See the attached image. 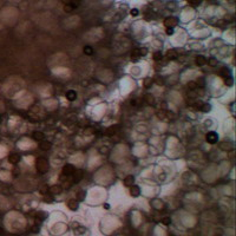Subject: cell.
<instances>
[{
  "label": "cell",
  "instance_id": "6da1fadb",
  "mask_svg": "<svg viewBox=\"0 0 236 236\" xmlns=\"http://www.w3.org/2000/svg\"><path fill=\"white\" fill-rule=\"evenodd\" d=\"M35 165H37V170L39 172H41V174L47 172V170H49V168H50L49 160H47L46 158H44V157H39V158H38L37 162H35Z\"/></svg>",
  "mask_w": 236,
  "mask_h": 236
},
{
  "label": "cell",
  "instance_id": "7a4b0ae2",
  "mask_svg": "<svg viewBox=\"0 0 236 236\" xmlns=\"http://www.w3.org/2000/svg\"><path fill=\"white\" fill-rule=\"evenodd\" d=\"M205 138H207V142L210 144H215L218 142V135H217V132L215 131H210L207 133V136H205Z\"/></svg>",
  "mask_w": 236,
  "mask_h": 236
},
{
  "label": "cell",
  "instance_id": "3957f363",
  "mask_svg": "<svg viewBox=\"0 0 236 236\" xmlns=\"http://www.w3.org/2000/svg\"><path fill=\"white\" fill-rule=\"evenodd\" d=\"M164 24L167 27H175V26L178 24V19L176 18V17H168V18L164 19Z\"/></svg>",
  "mask_w": 236,
  "mask_h": 236
},
{
  "label": "cell",
  "instance_id": "277c9868",
  "mask_svg": "<svg viewBox=\"0 0 236 236\" xmlns=\"http://www.w3.org/2000/svg\"><path fill=\"white\" fill-rule=\"evenodd\" d=\"M74 167H73L72 164H65L63 167V175H65V176H72L73 172H74Z\"/></svg>",
  "mask_w": 236,
  "mask_h": 236
},
{
  "label": "cell",
  "instance_id": "5b68a950",
  "mask_svg": "<svg viewBox=\"0 0 236 236\" xmlns=\"http://www.w3.org/2000/svg\"><path fill=\"white\" fill-rule=\"evenodd\" d=\"M130 194H131L132 197H138L139 194H141V189H139L138 185H133L132 184L131 186H130Z\"/></svg>",
  "mask_w": 236,
  "mask_h": 236
},
{
  "label": "cell",
  "instance_id": "8992f818",
  "mask_svg": "<svg viewBox=\"0 0 236 236\" xmlns=\"http://www.w3.org/2000/svg\"><path fill=\"white\" fill-rule=\"evenodd\" d=\"M21 159V156L18 155V153H11V155L8 156V160L12 163V164H17V163H19Z\"/></svg>",
  "mask_w": 236,
  "mask_h": 236
},
{
  "label": "cell",
  "instance_id": "52a82bcc",
  "mask_svg": "<svg viewBox=\"0 0 236 236\" xmlns=\"http://www.w3.org/2000/svg\"><path fill=\"white\" fill-rule=\"evenodd\" d=\"M72 176H73V183H78L83 178V170H74Z\"/></svg>",
  "mask_w": 236,
  "mask_h": 236
},
{
  "label": "cell",
  "instance_id": "ba28073f",
  "mask_svg": "<svg viewBox=\"0 0 236 236\" xmlns=\"http://www.w3.org/2000/svg\"><path fill=\"white\" fill-rule=\"evenodd\" d=\"M78 201L77 200H74V198H71V200H68V202H67V207H68V209H71V210H77L78 209Z\"/></svg>",
  "mask_w": 236,
  "mask_h": 236
},
{
  "label": "cell",
  "instance_id": "9c48e42d",
  "mask_svg": "<svg viewBox=\"0 0 236 236\" xmlns=\"http://www.w3.org/2000/svg\"><path fill=\"white\" fill-rule=\"evenodd\" d=\"M50 191H51V194H53V195H58V194H61V191H63V186L59 185V184L52 185L51 188H50Z\"/></svg>",
  "mask_w": 236,
  "mask_h": 236
},
{
  "label": "cell",
  "instance_id": "30bf717a",
  "mask_svg": "<svg viewBox=\"0 0 236 236\" xmlns=\"http://www.w3.org/2000/svg\"><path fill=\"white\" fill-rule=\"evenodd\" d=\"M32 137H33V139H34V141L41 142V141H44L45 135L42 133V132H40V131H34V132H33V135H32Z\"/></svg>",
  "mask_w": 236,
  "mask_h": 236
},
{
  "label": "cell",
  "instance_id": "8fae6325",
  "mask_svg": "<svg viewBox=\"0 0 236 236\" xmlns=\"http://www.w3.org/2000/svg\"><path fill=\"white\" fill-rule=\"evenodd\" d=\"M52 148V144L51 142H47V141H41L40 142V149L44 151H47V150H51Z\"/></svg>",
  "mask_w": 236,
  "mask_h": 236
},
{
  "label": "cell",
  "instance_id": "7c38bea8",
  "mask_svg": "<svg viewBox=\"0 0 236 236\" xmlns=\"http://www.w3.org/2000/svg\"><path fill=\"white\" fill-rule=\"evenodd\" d=\"M144 100H145L146 104L152 105V104H155V97H153L151 93H146L145 96H144Z\"/></svg>",
  "mask_w": 236,
  "mask_h": 236
},
{
  "label": "cell",
  "instance_id": "4fadbf2b",
  "mask_svg": "<svg viewBox=\"0 0 236 236\" xmlns=\"http://www.w3.org/2000/svg\"><path fill=\"white\" fill-rule=\"evenodd\" d=\"M66 98H67L70 101L76 100V98H77V93H76V91H73V90L67 91V92H66Z\"/></svg>",
  "mask_w": 236,
  "mask_h": 236
},
{
  "label": "cell",
  "instance_id": "5bb4252c",
  "mask_svg": "<svg viewBox=\"0 0 236 236\" xmlns=\"http://www.w3.org/2000/svg\"><path fill=\"white\" fill-rule=\"evenodd\" d=\"M195 60H196V64H197L198 66H203V65L207 64V58L203 57V56H197Z\"/></svg>",
  "mask_w": 236,
  "mask_h": 236
},
{
  "label": "cell",
  "instance_id": "9a60e30c",
  "mask_svg": "<svg viewBox=\"0 0 236 236\" xmlns=\"http://www.w3.org/2000/svg\"><path fill=\"white\" fill-rule=\"evenodd\" d=\"M133 183H135V177L132 176V175H129V176L125 177V179H124V184H125L126 186H131Z\"/></svg>",
  "mask_w": 236,
  "mask_h": 236
},
{
  "label": "cell",
  "instance_id": "2e32d148",
  "mask_svg": "<svg viewBox=\"0 0 236 236\" xmlns=\"http://www.w3.org/2000/svg\"><path fill=\"white\" fill-rule=\"evenodd\" d=\"M221 76L226 79V78H229L231 77V71L229 70L228 67H222L221 68Z\"/></svg>",
  "mask_w": 236,
  "mask_h": 236
},
{
  "label": "cell",
  "instance_id": "e0dca14e",
  "mask_svg": "<svg viewBox=\"0 0 236 236\" xmlns=\"http://www.w3.org/2000/svg\"><path fill=\"white\" fill-rule=\"evenodd\" d=\"M167 57L169 59H171V60H174V59H177V57H178V53H177L175 50H169L167 53Z\"/></svg>",
  "mask_w": 236,
  "mask_h": 236
},
{
  "label": "cell",
  "instance_id": "ac0fdd59",
  "mask_svg": "<svg viewBox=\"0 0 236 236\" xmlns=\"http://www.w3.org/2000/svg\"><path fill=\"white\" fill-rule=\"evenodd\" d=\"M221 149L222 150H231L233 149V143H230V142H228V143H226V142H223V143H221Z\"/></svg>",
  "mask_w": 236,
  "mask_h": 236
},
{
  "label": "cell",
  "instance_id": "d6986e66",
  "mask_svg": "<svg viewBox=\"0 0 236 236\" xmlns=\"http://www.w3.org/2000/svg\"><path fill=\"white\" fill-rule=\"evenodd\" d=\"M46 216H47V215L45 214L44 211L37 212V223H38V222L40 223V221H41V219H45V218H46Z\"/></svg>",
  "mask_w": 236,
  "mask_h": 236
},
{
  "label": "cell",
  "instance_id": "ffe728a7",
  "mask_svg": "<svg viewBox=\"0 0 236 236\" xmlns=\"http://www.w3.org/2000/svg\"><path fill=\"white\" fill-rule=\"evenodd\" d=\"M84 53L87 54V56H92L93 54V49L89 45H86V46H84Z\"/></svg>",
  "mask_w": 236,
  "mask_h": 236
},
{
  "label": "cell",
  "instance_id": "44dd1931",
  "mask_svg": "<svg viewBox=\"0 0 236 236\" xmlns=\"http://www.w3.org/2000/svg\"><path fill=\"white\" fill-rule=\"evenodd\" d=\"M85 196H86V191H79L77 194V201H84L85 200Z\"/></svg>",
  "mask_w": 236,
  "mask_h": 236
},
{
  "label": "cell",
  "instance_id": "7402d4cb",
  "mask_svg": "<svg viewBox=\"0 0 236 236\" xmlns=\"http://www.w3.org/2000/svg\"><path fill=\"white\" fill-rule=\"evenodd\" d=\"M201 110H202L203 112H209V111L211 110V105H210V104H202V105H201Z\"/></svg>",
  "mask_w": 236,
  "mask_h": 236
},
{
  "label": "cell",
  "instance_id": "603a6c76",
  "mask_svg": "<svg viewBox=\"0 0 236 236\" xmlns=\"http://www.w3.org/2000/svg\"><path fill=\"white\" fill-rule=\"evenodd\" d=\"M152 80H155L156 84H158V85H163V84H164V79H163V77H160V76H158V74Z\"/></svg>",
  "mask_w": 236,
  "mask_h": 236
},
{
  "label": "cell",
  "instance_id": "cb8c5ba5",
  "mask_svg": "<svg viewBox=\"0 0 236 236\" xmlns=\"http://www.w3.org/2000/svg\"><path fill=\"white\" fill-rule=\"evenodd\" d=\"M74 5L73 4H67V5H65V6H64V11L65 12H72L73 9H74Z\"/></svg>",
  "mask_w": 236,
  "mask_h": 236
},
{
  "label": "cell",
  "instance_id": "d4e9b609",
  "mask_svg": "<svg viewBox=\"0 0 236 236\" xmlns=\"http://www.w3.org/2000/svg\"><path fill=\"white\" fill-rule=\"evenodd\" d=\"M207 63L209 64L210 66H212V67H215V66H217V63H218V61H217V60H216V59H215V58H209V59H208V60H207Z\"/></svg>",
  "mask_w": 236,
  "mask_h": 236
},
{
  "label": "cell",
  "instance_id": "484cf974",
  "mask_svg": "<svg viewBox=\"0 0 236 236\" xmlns=\"http://www.w3.org/2000/svg\"><path fill=\"white\" fill-rule=\"evenodd\" d=\"M186 1H188L189 4L191 5V6L196 7V6H198V5H201V2H202V0H186Z\"/></svg>",
  "mask_w": 236,
  "mask_h": 236
},
{
  "label": "cell",
  "instance_id": "4316f807",
  "mask_svg": "<svg viewBox=\"0 0 236 236\" xmlns=\"http://www.w3.org/2000/svg\"><path fill=\"white\" fill-rule=\"evenodd\" d=\"M152 83H153V80L151 79V78H145V79H144V86L150 87L151 85H152Z\"/></svg>",
  "mask_w": 236,
  "mask_h": 236
},
{
  "label": "cell",
  "instance_id": "83f0119b",
  "mask_svg": "<svg viewBox=\"0 0 236 236\" xmlns=\"http://www.w3.org/2000/svg\"><path fill=\"white\" fill-rule=\"evenodd\" d=\"M139 52H138V49L137 50H133V51H132V53H131V58L132 59H135V60H137V59L139 58Z\"/></svg>",
  "mask_w": 236,
  "mask_h": 236
},
{
  "label": "cell",
  "instance_id": "f1b7e54d",
  "mask_svg": "<svg viewBox=\"0 0 236 236\" xmlns=\"http://www.w3.org/2000/svg\"><path fill=\"white\" fill-rule=\"evenodd\" d=\"M44 201L45 202H47V203H52L54 201V198H53V196H51V195H46L45 194V196H44Z\"/></svg>",
  "mask_w": 236,
  "mask_h": 236
},
{
  "label": "cell",
  "instance_id": "f546056e",
  "mask_svg": "<svg viewBox=\"0 0 236 236\" xmlns=\"http://www.w3.org/2000/svg\"><path fill=\"white\" fill-rule=\"evenodd\" d=\"M162 53H160V52H155V53H153V60H156V61H158V60H160V59H162Z\"/></svg>",
  "mask_w": 236,
  "mask_h": 236
},
{
  "label": "cell",
  "instance_id": "4dcf8cb0",
  "mask_svg": "<svg viewBox=\"0 0 236 236\" xmlns=\"http://www.w3.org/2000/svg\"><path fill=\"white\" fill-rule=\"evenodd\" d=\"M188 87H189V90L194 91V90H196L197 85H196V83H195V82H190V83H189V84H188Z\"/></svg>",
  "mask_w": 236,
  "mask_h": 236
},
{
  "label": "cell",
  "instance_id": "1f68e13d",
  "mask_svg": "<svg viewBox=\"0 0 236 236\" xmlns=\"http://www.w3.org/2000/svg\"><path fill=\"white\" fill-rule=\"evenodd\" d=\"M162 223L164 224V226H169V224L171 223V219H170V217H164V218L162 219Z\"/></svg>",
  "mask_w": 236,
  "mask_h": 236
},
{
  "label": "cell",
  "instance_id": "d6a6232c",
  "mask_svg": "<svg viewBox=\"0 0 236 236\" xmlns=\"http://www.w3.org/2000/svg\"><path fill=\"white\" fill-rule=\"evenodd\" d=\"M118 130V127L117 126H111L110 129H108V133L109 135H112V133H115L116 131H117Z\"/></svg>",
  "mask_w": 236,
  "mask_h": 236
},
{
  "label": "cell",
  "instance_id": "836d02e7",
  "mask_svg": "<svg viewBox=\"0 0 236 236\" xmlns=\"http://www.w3.org/2000/svg\"><path fill=\"white\" fill-rule=\"evenodd\" d=\"M138 52H139V56H145V54H148V50H146L145 47H143V49H138Z\"/></svg>",
  "mask_w": 236,
  "mask_h": 236
},
{
  "label": "cell",
  "instance_id": "e575fe53",
  "mask_svg": "<svg viewBox=\"0 0 236 236\" xmlns=\"http://www.w3.org/2000/svg\"><path fill=\"white\" fill-rule=\"evenodd\" d=\"M130 13H131V15H133V17H137L139 14V11L137 8H132L131 11H130Z\"/></svg>",
  "mask_w": 236,
  "mask_h": 236
},
{
  "label": "cell",
  "instance_id": "d590c367",
  "mask_svg": "<svg viewBox=\"0 0 236 236\" xmlns=\"http://www.w3.org/2000/svg\"><path fill=\"white\" fill-rule=\"evenodd\" d=\"M224 83H226L228 86H231V85H233V78H231V77L226 78V82H224Z\"/></svg>",
  "mask_w": 236,
  "mask_h": 236
},
{
  "label": "cell",
  "instance_id": "8d00e7d4",
  "mask_svg": "<svg viewBox=\"0 0 236 236\" xmlns=\"http://www.w3.org/2000/svg\"><path fill=\"white\" fill-rule=\"evenodd\" d=\"M167 34H169V35L174 34V28H171V27H167Z\"/></svg>",
  "mask_w": 236,
  "mask_h": 236
},
{
  "label": "cell",
  "instance_id": "74e56055",
  "mask_svg": "<svg viewBox=\"0 0 236 236\" xmlns=\"http://www.w3.org/2000/svg\"><path fill=\"white\" fill-rule=\"evenodd\" d=\"M198 80H200V84H196V85H197V86L198 85H200V86H204V79H203V78H200Z\"/></svg>",
  "mask_w": 236,
  "mask_h": 236
},
{
  "label": "cell",
  "instance_id": "f35d334b",
  "mask_svg": "<svg viewBox=\"0 0 236 236\" xmlns=\"http://www.w3.org/2000/svg\"><path fill=\"white\" fill-rule=\"evenodd\" d=\"M32 231H33V233H38V231H39V227H38V226H34V227L32 228Z\"/></svg>",
  "mask_w": 236,
  "mask_h": 236
},
{
  "label": "cell",
  "instance_id": "ab89813d",
  "mask_svg": "<svg viewBox=\"0 0 236 236\" xmlns=\"http://www.w3.org/2000/svg\"><path fill=\"white\" fill-rule=\"evenodd\" d=\"M40 191H41V194H44V195H45V194H46V191H47V188H46V186H45V188H42Z\"/></svg>",
  "mask_w": 236,
  "mask_h": 236
},
{
  "label": "cell",
  "instance_id": "60d3db41",
  "mask_svg": "<svg viewBox=\"0 0 236 236\" xmlns=\"http://www.w3.org/2000/svg\"><path fill=\"white\" fill-rule=\"evenodd\" d=\"M104 208H105V209H109V208H110V205H109V204H105V205H104Z\"/></svg>",
  "mask_w": 236,
  "mask_h": 236
},
{
  "label": "cell",
  "instance_id": "b9f144b4",
  "mask_svg": "<svg viewBox=\"0 0 236 236\" xmlns=\"http://www.w3.org/2000/svg\"><path fill=\"white\" fill-rule=\"evenodd\" d=\"M2 234H4V230H2V229L0 228V235H2Z\"/></svg>",
  "mask_w": 236,
  "mask_h": 236
}]
</instances>
